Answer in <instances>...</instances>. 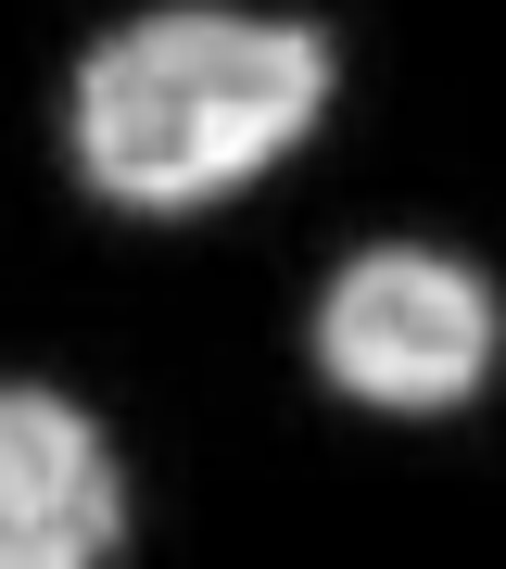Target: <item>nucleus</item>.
<instances>
[{
    "mask_svg": "<svg viewBox=\"0 0 506 569\" xmlns=\"http://www.w3.org/2000/svg\"><path fill=\"white\" fill-rule=\"evenodd\" d=\"M329 114V39L279 13H140L77 63V164L101 203L190 216Z\"/></svg>",
    "mask_w": 506,
    "mask_h": 569,
    "instance_id": "obj_1",
    "label": "nucleus"
},
{
    "mask_svg": "<svg viewBox=\"0 0 506 569\" xmlns=\"http://www.w3.org/2000/svg\"><path fill=\"white\" fill-rule=\"evenodd\" d=\"M494 279L468 253H430V241H380V253H355L343 279H329V305H317V367L355 392V406H405V418H430V406H468L482 392V367H494Z\"/></svg>",
    "mask_w": 506,
    "mask_h": 569,
    "instance_id": "obj_2",
    "label": "nucleus"
},
{
    "mask_svg": "<svg viewBox=\"0 0 506 569\" xmlns=\"http://www.w3.org/2000/svg\"><path fill=\"white\" fill-rule=\"evenodd\" d=\"M127 545L115 443L63 392H0V569H101Z\"/></svg>",
    "mask_w": 506,
    "mask_h": 569,
    "instance_id": "obj_3",
    "label": "nucleus"
}]
</instances>
